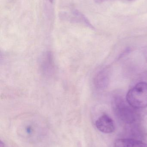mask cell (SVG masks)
I'll list each match as a JSON object with an SVG mask.
<instances>
[{
    "mask_svg": "<svg viewBox=\"0 0 147 147\" xmlns=\"http://www.w3.org/2000/svg\"><path fill=\"white\" fill-rule=\"evenodd\" d=\"M97 128L104 134H111L115 130V125L113 120L106 114L100 117L96 122Z\"/></svg>",
    "mask_w": 147,
    "mask_h": 147,
    "instance_id": "3957f363",
    "label": "cell"
},
{
    "mask_svg": "<svg viewBox=\"0 0 147 147\" xmlns=\"http://www.w3.org/2000/svg\"><path fill=\"white\" fill-rule=\"evenodd\" d=\"M115 112L117 116L125 123L131 124L136 120L134 111L120 100L116 101Z\"/></svg>",
    "mask_w": 147,
    "mask_h": 147,
    "instance_id": "7a4b0ae2",
    "label": "cell"
},
{
    "mask_svg": "<svg viewBox=\"0 0 147 147\" xmlns=\"http://www.w3.org/2000/svg\"><path fill=\"white\" fill-rule=\"evenodd\" d=\"M127 1H133V0H127Z\"/></svg>",
    "mask_w": 147,
    "mask_h": 147,
    "instance_id": "8992f818",
    "label": "cell"
},
{
    "mask_svg": "<svg viewBox=\"0 0 147 147\" xmlns=\"http://www.w3.org/2000/svg\"><path fill=\"white\" fill-rule=\"evenodd\" d=\"M128 104L134 109H144L147 107V83H138L130 89L127 97Z\"/></svg>",
    "mask_w": 147,
    "mask_h": 147,
    "instance_id": "6da1fadb",
    "label": "cell"
},
{
    "mask_svg": "<svg viewBox=\"0 0 147 147\" xmlns=\"http://www.w3.org/2000/svg\"><path fill=\"white\" fill-rule=\"evenodd\" d=\"M115 147H147L142 142L129 139H120L115 140Z\"/></svg>",
    "mask_w": 147,
    "mask_h": 147,
    "instance_id": "277c9868",
    "label": "cell"
},
{
    "mask_svg": "<svg viewBox=\"0 0 147 147\" xmlns=\"http://www.w3.org/2000/svg\"><path fill=\"white\" fill-rule=\"evenodd\" d=\"M49 1H50V2L51 3H53V2L54 0H49Z\"/></svg>",
    "mask_w": 147,
    "mask_h": 147,
    "instance_id": "5b68a950",
    "label": "cell"
}]
</instances>
